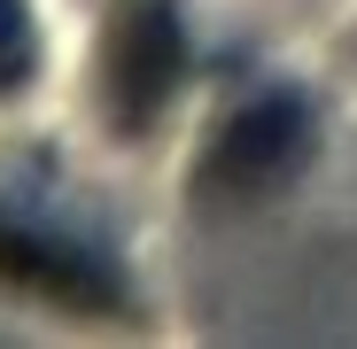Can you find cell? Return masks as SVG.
Returning a JSON list of instances; mask_svg holds the SVG:
<instances>
[{
  "mask_svg": "<svg viewBox=\"0 0 357 349\" xmlns=\"http://www.w3.org/2000/svg\"><path fill=\"white\" fill-rule=\"evenodd\" d=\"M303 140H311V125H303V109H295L287 93L249 101L241 116H225V132L202 148V187H218V194H264V187H280L287 171L303 163Z\"/></svg>",
  "mask_w": 357,
  "mask_h": 349,
  "instance_id": "1",
  "label": "cell"
},
{
  "mask_svg": "<svg viewBox=\"0 0 357 349\" xmlns=\"http://www.w3.org/2000/svg\"><path fill=\"white\" fill-rule=\"evenodd\" d=\"M178 70H187V47H178L171 8L116 16V31H109V101H116V125H148V116L171 101Z\"/></svg>",
  "mask_w": 357,
  "mask_h": 349,
  "instance_id": "2",
  "label": "cell"
},
{
  "mask_svg": "<svg viewBox=\"0 0 357 349\" xmlns=\"http://www.w3.org/2000/svg\"><path fill=\"white\" fill-rule=\"evenodd\" d=\"M0 279L31 287V295H54L70 311H116V272L101 256H86L63 233H39V225H0Z\"/></svg>",
  "mask_w": 357,
  "mask_h": 349,
  "instance_id": "3",
  "label": "cell"
},
{
  "mask_svg": "<svg viewBox=\"0 0 357 349\" xmlns=\"http://www.w3.org/2000/svg\"><path fill=\"white\" fill-rule=\"evenodd\" d=\"M24 70H31V16H24V0H0V93Z\"/></svg>",
  "mask_w": 357,
  "mask_h": 349,
  "instance_id": "4",
  "label": "cell"
}]
</instances>
